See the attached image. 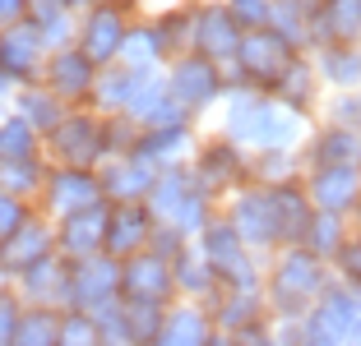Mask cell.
I'll return each instance as SVG.
<instances>
[{
    "mask_svg": "<svg viewBox=\"0 0 361 346\" xmlns=\"http://www.w3.org/2000/svg\"><path fill=\"white\" fill-rule=\"evenodd\" d=\"M121 295L126 300H158L167 305L176 295V273L171 263L153 250H139L130 259H121Z\"/></svg>",
    "mask_w": 361,
    "mask_h": 346,
    "instance_id": "13",
    "label": "cell"
},
{
    "mask_svg": "<svg viewBox=\"0 0 361 346\" xmlns=\"http://www.w3.org/2000/svg\"><path fill=\"white\" fill-rule=\"evenodd\" d=\"M37 148H42V134H37L23 115H14V120H5V125H0V162L37 158Z\"/></svg>",
    "mask_w": 361,
    "mask_h": 346,
    "instance_id": "36",
    "label": "cell"
},
{
    "mask_svg": "<svg viewBox=\"0 0 361 346\" xmlns=\"http://www.w3.org/2000/svg\"><path fill=\"white\" fill-rule=\"evenodd\" d=\"M241 23L232 19L227 5H200L195 10V23H190V51L209 56L218 70L236 60V46H241Z\"/></svg>",
    "mask_w": 361,
    "mask_h": 346,
    "instance_id": "11",
    "label": "cell"
},
{
    "mask_svg": "<svg viewBox=\"0 0 361 346\" xmlns=\"http://www.w3.org/2000/svg\"><path fill=\"white\" fill-rule=\"evenodd\" d=\"M111 5H121V10H130V5H139V0H111Z\"/></svg>",
    "mask_w": 361,
    "mask_h": 346,
    "instance_id": "48",
    "label": "cell"
},
{
    "mask_svg": "<svg viewBox=\"0 0 361 346\" xmlns=\"http://www.w3.org/2000/svg\"><path fill=\"white\" fill-rule=\"evenodd\" d=\"M324 286H329L324 259L310 254L306 245H287V254H278L274 273H269V305L287 319H301L319 300Z\"/></svg>",
    "mask_w": 361,
    "mask_h": 346,
    "instance_id": "2",
    "label": "cell"
},
{
    "mask_svg": "<svg viewBox=\"0 0 361 346\" xmlns=\"http://www.w3.org/2000/svg\"><path fill=\"white\" fill-rule=\"evenodd\" d=\"M227 10H232V19L241 23V28L269 23V0H227Z\"/></svg>",
    "mask_w": 361,
    "mask_h": 346,
    "instance_id": "43",
    "label": "cell"
},
{
    "mask_svg": "<svg viewBox=\"0 0 361 346\" xmlns=\"http://www.w3.org/2000/svg\"><path fill=\"white\" fill-rule=\"evenodd\" d=\"M274 97L278 102H287V106H297V111H310V102L319 97V70H315V60H292L287 65V74L274 84Z\"/></svg>",
    "mask_w": 361,
    "mask_h": 346,
    "instance_id": "29",
    "label": "cell"
},
{
    "mask_svg": "<svg viewBox=\"0 0 361 346\" xmlns=\"http://www.w3.org/2000/svg\"><path fill=\"white\" fill-rule=\"evenodd\" d=\"M106 208H111V203L97 199V203H88V208L61 212V217H56V254H61V259H84V254L102 250Z\"/></svg>",
    "mask_w": 361,
    "mask_h": 346,
    "instance_id": "16",
    "label": "cell"
},
{
    "mask_svg": "<svg viewBox=\"0 0 361 346\" xmlns=\"http://www.w3.org/2000/svg\"><path fill=\"white\" fill-rule=\"evenodd\" d=\"M269 199H274V236H278V245H301V236H306V226H310V212H315L306 185L292 176V180H283V185H269Z\"/></svg>",
    "mask_w": 361,
    "mask_h": 346,
    "instance_id": "23",
    "label": "cell"
},
{
    "mask_svg": "<svg viewBox=\"0 0 361 346\" xmlns=\"http://www.w3.org/2000/svg\"><path fill=\"white\" fill-rule=\"evenodd\" d=\"M167 93L176 97L180 106L190 111H204L223 97V70L200 51H180L171 56V70H167Z\"/></svg>",
    "mask_w": 361,
    "mask_h": 346,
    "instance_id": "8",
    "label": "cell"
},
{
    "mask_svg": "<svg viewBox=\"0 0 361 346\" xmlns=\"http://www.w3.org/2000/svg\"><path fill=\"white\" fill-rule=\"evenodd\" d=\"M190 23H195V10H167L158 23H153V32H158L167 60L180 56V51H190Z\"/></svg>",
    "mask_w": 361,
    "mask_h": 346,
    "instance_id": "39",
    "label": "cell"
},
{
    "mask_svg": "<svg viewBox=\"0 0 361 346\" xmlns=\"http://www.w3.org/2000/svg\"><path fill=\"white\" fill-rule=\"evenodd\" d=\"M223 129L227 139H236L241 148H301L306 143V111L278 102V97H259L255 88H241V93L227 102V115H223Z\"/></svg>",
    "mask_w": 361,
    "mask_h": 346,
    "instance_id": "1",
    "label": "cell"
},
{
    "mask_svg": "<svg viewBox=\"0 0 361 346\" xmlns=\"http://www.w3.org/2000/svg\"><path fill=\"white\" fill-rule=\"evenodd\" d=\"M97 342H102V328L88 309H79V305L61 309V346H97Z\"/></svg>",
    "mask_w": 361,
    "mask_h": 346,
    "instance_id": "40",
    "label": "cell"
},
{
    "mask_svg": "<svg viewBox=\"0 0 361 346\" xmlns=\"http://www.w3.org/2000/svg\"><path fill=\"white\" fill-rule=\"evenodd\" d=\"M56 254V226L47 217H23L19 226L0 241V268L19 277L23 268H32L37 259Z\"/></svg>",
    "mask_w": 361,
    "mask_h": 346,
    "instance_id": "20",
    "label": "cell"
},
{
    "mask_svg": "<svg viewBox=\"0 0 361 346\" xmlns=\"http://www.w3.org/2000/svg\"><path fill=\"white\" fill-rule=\"evenodd\" d=\"M111 203V199H106ZM153 208L144 199H121L106 208V236H102V250L111 259H130V254L149 250V236H153Z\"/></svg>",
    "mask_w": 361,
    "mask_h": 346,
    "instance_id": "10",
    "label": "cell"
},
{
    "mask_svg": "<svg viewBox=\"0 0 361 346\" xmlns=\"http://www.w3.org/2000/svg\"><path fill=\"white\" fill-rule=\"evenodd\" d=\"M162 309L158 300H126V328H130V342H158L162 333Z\"/></svg>",
    "mask_w": 361,
    "mask_h": 346,
    "instance_id": "38",
    "label": "cell"
},
{
    "mask_svg": "<svg viewBox=\"0 0 361 346\" xmlns=\"http://www.w3.org/2000/svg\"><path fill=\"white\" fill-rule=\"evenodd\" d=\"M213 314L204 309V305H176V309H167L162 314V333H158V342L162 346H204V342H213Z\"/></svg>",
    "mask_w": 361,
    "mask_h": 346,
    "instance_id": "26",
    "label": "cell"
},
{
    "mask_svg": "<svg viewBox=\"0 0 361 346\" xmlns=\"http://www.w3.org/2000/svg\"><path fill=\"white\" fill-rule=\"evenodd\" d=\"M306 342H361V286H324L319 300L301 314Z\"/></svg>",
    "mask_w": 361,
    "mask_h": 346,
    "instance_id": "5",
    "label": "cell"
},
{
    "mask_svg": "<svg viewBox=\"0 0 361 346\" xmlns=\"http://www.w3.org/2000/svg\"><path fill=\"white\" fill-rule=\"evenodd\" d=\"M37 199H42L47 212L61 217V212H75V208H88V203L106 199V194H102V180H97V167L93 171L88 167H51Z\"/></svg>",
    "mask_w": 361,
    "mask_h": 346,
    "instance_id": "14",
    "label": "cell"
},
{
    "mask_svg": "<svg viewBox=\"0 0 361 346\" xmlns=\"http://www.w3.org/2000/svg\"><path fill=\"white\" fill-rule=\"evenodd\" d=\"M42 79H47V88H51L56 97H65V102H88L93 79H97V65L88 60L79 46H61V51L47 56Z\"/></svg>",
    "mask_w": 361,
    "mask_h": 346,
    "instance_id": "22",
    "label": "cell"
},
{
    "mask_svg": "<svg viewBox=\"0 0 361 346\" xmlns=\"http://www.w3.org/2000/svg\"><path fill=\"white\" fill-rule=\"evenodd\" d=\"M42 180H47V167L37 158H14V162H0V189H10L19 199H32L42 194Z\"/></svg>",
    "mask_w": 361,
    "mask_h": 346,
    "instance_id": "35",
    "label": "cell"
},
{
    "mask_svg": "<svg viewBox=\"0 0 361 346\" xmlns=\"http://www.w3.org/2000/svg\"><path fill=\"white\" fill-rule=\"evenodd\" d=\"M47 148L61 167H88L106 158V115L97 111H65L61 125L47 134Z\"/></svg>",
    "mask_w": 361,
    "mask_h": 346,
    "instance_id": "6",
    "label": "cell"
},
{
    "mask_svg": "<svg viewBox=\"0 0 361 346\" xmlns=\"http://www.w3.org/2000/svg\"><path fill=\"white\" fill-rule=\"evenodd\" d=\"M19 314H23L19 295L0 291V342H14V333H19Z\"/></svg>",
    "mask_w": 361,
    "mask_h": 346,
    "instance_id": "45",
    "label": "cell"
},
{
    "mask_svg": "<svg viewBox=\"0 0 361 346\" xmlns=\"http://www.w3.org/2000/svg\"><path fill=\"white\" fill-rule=\"evenodd\" d=\"M352 231H348V212H329V208H315L310 212V226L306 236H301V245H306L310 254H319V259L329 263L334 250H338L343 241H348Z\"/></svg>",
    "mask_w": 361,
    "mask_h": 346,
    "instance_id": "30",
    "label": "cell"
},
{
    "mask_svg": "<svg viewBox=\"0 0 361 346\" xmlns=\"http://www.w3.org/2000/svg\"><path fill=\"white\" fill-rule=\"evenodd\" d=\"M204 263L213 268V277L223 286H245V291H259V273H255V259H250V245L236 236L232 222H204Z\"/></svg>",
    "mask_w": 361,
    "mask_h": 346,
    "instance_id": "7",
    "label": "cell"
},
{
    "mask_svg": "<svg viewBox=\"0 0 361 346\" xmlns=\"http://www.w3.org/2000/svg\"><path fill=\"white\" fill-rule=\"evenodd\" d=\"M144 203L153 208L158 222H171V226L185 231V236H190V231H204V222H209V194H204V189L195 185V176L180 171L176 162H167V167L153 176Z\"/></svg>",
    "mask_w": 361,
    "mask_h": 346,
    "instance_id": "3",
    "label": "cell"
},
{
    "mask_svg": "<svg viewBox=\"0 0 361 346\" xmlns=\"http://www.w3.org/2000/svg\"><path fill=\"white\" fill-rule=\"evenodd\" d=\"M319 79L329 88H361V42H324L315 60Z\"/></svg>",
    "mask_w": 361,
    "mask_h": 346,
    "instance_id": "27",
    "label": "cell"
},
{
    "mask_svg": "<svg viewBox=\"0 0 361 346\" xmlns=\"http://www.w3.org/2000/svg\"><path fill=\"white\" fill-rule=\"evenodd\" d=\"M334 268L348 286H361V236H348V241L334 250Z\"/></svg>",
    "mask_w": 361,
    "mask_h": 346,
    "instance_id": "42",
    "label": "cell"
},
{
    "mask_svg": "<svg viewBox=\"0 0 361 346\" xmlns=\"http://www.w3.org/2000/svg\"><path fill=\"white\" fill-rule=\"evenodd\" d=\"M236 226V236H241L250 250H269V245H278L274 236V199H269V185H245L236 189L232 199V217H227Z\"/></svg>",
    "mask_w": 361,
    "mask_h": 346,
    "instance_id": "19",
    "label": "cell"
},
{
    "mask_svg": "<svg viewBox=\"0 0 361 346\" xmlns=\"http://www.w3.org/2000/svg\"><path fill=\"white\" fill-rule=\"evenodd\" d=\"M195 176V185L204 189V194H223V189H232V185H241L245 176H250V162H245V153H241V143L236 139H218V143H209L200 153V167L190 171Z\"/></svg>",
    "mask_w": 361,
    "mask_h": 346,
    "instance_id": "21",
    "label": "cell"
},
{
    "mask_svg": "<svg viewBox=\"0 0 361 346\" xmlns=\"http://www.w3.org/2000/svg\"><path fill=\"white\" fill-rule=\"evenodd\" d=\"M111 295H121V259H111L106 250L70 259V305L88 309V305L111 300Z\"/></svg>",
    "mask_w": 361,
    "mask_h": 346,
    "instance_id": "15",
    "label": "cell"
},
{
    "mask_svg": "<svg viewBox=\"0 0 361 346\" xmlns=\"http://www.w3.org/2000/svg\"><path fill=\"white\" fill-rule=\"evenodd\" d=\"M14 342H32V346H61V309L56 305H32L19 314V333Z\"/></svg>",
    "mask_w": 361,
    "mask_h": 346,
    "instance_id": "34",
    "label": "cell"
},
{
    "mask_svg": "<svg viewBox=\"0 0 361 346\" xmlns=\"http://www.w3.org/2000/svg\"><path fill=\"white\" fill-rule=\"evenodd\" d=\"M171 273H176V291H185V295H204V291H213V286H218L213 268L204 263V254H190V250L171 263Z\"/></svg>",
    "mask_w": 361,
    "mask_h": 346,
    "instance_id": "37",
    "label": "cell"
},
{
    "mask_svg": "<svg viewBox=\"0 0 361 346\" xmlns=\"http://www.w3.org/2000/svg\"><path fill=\"white\" fill-rule=\"evenodd\" d=\"M23 14H28V0H0V28L5 23H19Z\"/></svg>",
    "mask_w": 361,
    "mask_h": 346,
    "instance_id": "46",
    "label": "cell"
},
{
    "mask_svg": "<svg viewBox=\"0 0 361 346\" xmlns=\"http://www.w3.org/2000/svg\"><path fill=\"white\" fill-rule=\"evenodd\" d=\"M352 217H357V236H361V203H357V208H352Z\"/></svg>",
    "mask_w": 361,
    "mask_h": 346,
    "instance_id": "47",
    "label": "cell"
},
{
    "mask_svg": "<svg viewBox=\"0 0 361 346\" xmlns=\"http://www.w3.org/2000/svg\"><path fill=\"white\" fill-rule=\"evenodd\" d=\"M65 111H70V102L56 97L51 88H23V97H19V115L37 129V134H51V129L61 125Z\"/></svg>",
    "mask_w": 361,
    "mask_h": 346,
    "instance_id": "33",
    "label": "cell"
},
{
    "mask_svg": "<svg viewBox=\"0 0 361 346\" xmlns=\"http://www.w3.org/2000/svg\"><path fill=\"white\" fill-rule=\"evenodd\" d=\"M42 65H47V42L37 23H5L0 28V74H10V79H42Z\"/></svg>",
    "mask_w": 361,
    "mask_h": 346,
    "instance_id": "17",
    "label": "cell"
},
{
    "mask_svg": "<svg viewBox=\"0 0 361 346\" xmlns=\"http://www.w3.org/2000/svg\"><path fill=\"white\" fill-rule=\"evenodd\" d=\"M297 46L287 42L278 28L259 23V28L241 32V46H236V65H241V84L259 88V93H274V84L287 74V65L297 60Z\"/></svg>",
    "mask_w": 361,
    "mask_h": 346,
    "instance_id": "4",
    "label": "cell"
},
{
    "mask_svg": "<svg viewBox=\"0 0 361 346\" xmlns=\"http://www.w3.org/2000/svg\"><path fill=\"white\" fill-rule=\"evenodd\" d=\"M126 10L121 5H111V0H93L84 14V23L75 28V46L88 56V60L102 70V65H111L121 56V42H126Z\"/></svg>",
    "mask_w": 361,
    "mask_h": 346,
    "instance_id": "9",
    "label": "cell"
},
{
    "mask_svg": "<svg viewBox=\"0 0 361 346\" xmlns=\"http://www.w3.org/2000/svg\"><path fill=\"white\" fill-rule=\"evenodd\" d=\"M158 162H149L144 153H111V162H97V180H102V194L111 203L121 199H144L153 185V176H158Z\"/></svg>",
    "mask_w": 361,
    "mask_h": 346,
    "instance_id": "18",
    "label": "cell"
},
{
    "mask_svg": "<svg viewBox=\"0 0 361 346\" xmlns=\"http://www.w3.org/2000/svg\"><path fill=\"white\" fill-rule=\"evenodd\" d=\"M23 203H28V199L10 194V189H0V241H5V236H10V231L28 217V208H23Z\"/></svg>",
    "mask_w": 361,
    "mask_h": 346,
    "instance_id": "44",
    "label": "cell"
},
{
    "mask_svg": "<svg viewBox=\"0 0 361 346\" xmlns=\"http://www.w3.org/2000/svg\"><path fill=\"white\" fill-rule=\"evenodd\" d=\"M301 185H306V194H310L315 208L352 212L361 203V167L357 162H315Z\"/></svg>",
    "mask_w": 361,
    "mask_h": 346,
    "instance_id": "12",
    "label": "cell"
},
{
    "mask_svg": "<svg viewBox=\"0 0 361 346\" xmlns=\"http://www.w3.org/2000/svg\"><path fill=\"white\" fill-rule=\"evenodd\" d=\"M116 60L130 65V70H158V65L167 60V51H162V42H158V32H153V23H130Z\"/></svg>",
    "mask_w": 361,
    "mask_h": 346,
    "instance_id": "31",
    "label": "cell"
},
{
    "mask_svg": "<svg viewBox=\"0 0 361 346\" xmlns=\"http://www.w3.org/2000/svg\"><path fill=\"white\" fill-rule=\"evenodd\" d=\"M185 148H190V129H185V120H180V125H144L135 153H144L149 162L167 167V162H176L180 153H185Z\"/></svg>",
    "mask_w": 361,
    "mask_h": 346,
    "instance_id": "28",
    "label": "cell"
},
{
    "mask_svg": "<svg viewBox=\"0 0 361 346\" xmlns=\"http://www.w3.org/2000/svg\"><path fill=\"white\" fill-rule=\"evenodd\" d=\"M19 277H23V295H28L32 305H56V309L70 305V259L47 254V259H37L32 268H23Z\"/></svg>",
    "mask_w": 361,
    "mask_h": 346,
    "instance_id": "24",
    "label": "cell"
},
{
    "mask_svg": "<svg viewBox=\"0 0 361 346\" xmlns=\"http://www.w3.org/2000/svg\"><path fill=\"white\" fill-rule=\"evenodd\" d=\"M315 162H357L361 167V134L348 125H329L310 139V167Z\"/></svg>",
    "mask_w": 361,
    "mask_h": 346,
    "instance_id": "32",
    "label": "cell"
},
{
    "mask_svg": "<svg viewBox=\"0 0 361 346\" xmlns=\"http://www.w3.org/2000/svg\"><path fill=\"white\" fill-rule=\"evenodd\" d=\"M329 125H348L361 134V88H343L329 102Z\"/></svg>",
    "mask_w": 361,
    "mask_h": 346,
    "instance_id": "41",
    "label": "cell"
},
{
    "mask_svg": "<svg viewBox=\"0 0 361 346\" xmlns=\"http://www.w3.org/2000/svg\"><path fill=\"white\" fill-rule=\"evenodd\" d=\"M361 42V0H315V46Z\"/></svg>",
    "mask_w": 361,
    "mask_h": 346,
    "instance_id": "25",
    "label": "cell"
}]
</instances>
